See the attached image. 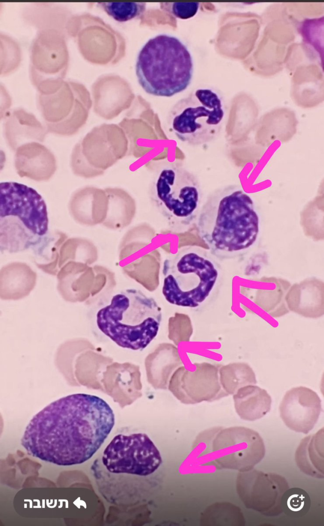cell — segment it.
<instances>
[{"mask_svg":"<svg viewBox=\"0 0 324 526\" xmlns=\"http://www.w3.org/2000/svg\"><path fill=\"white\" fill-rule=\"evenodd\" d=\"M115 424L109 404L92 394L62 397L35 415L21 444L28 454L59 466L80 464L99 449Z\"/></svg>","mask_w":324,"mask_h":526,"instance_id":"obj_1","label":"cell"},{"mask_svg":"<svg viewBox=\"0 0 324 526\" xmlns=\"http://www.w3.org/2000/svg\"><path fill=\"white\" fill-rule=\"evenodd\" d=\"M198 234L210 253L221 260L247 254L259 236L260 219L251 197L237 184L212 191L196 218Z\"/></svg>","mask_w":324,"mask_h":526,"instance_id":"obj_2","label":"cell"},{"mask_svg":"<svg viewBox=\"0 0 324 526\" xmlns=\"http://www.w3.org/2000/svg\"><path fill=\"white\" fill-rule=\"evenodd\" d=\"M162 463L159 450L141 433L114 435L91 466L98 490L109 503L130 507L140 498V480L155 473Z\"/></svg>","mask_w":324,"mask_h":526,"instance_id":"obj_3","label":"cell"},{"mask_svg":"<svg viewBox=\"0 0 324 526\" xmlns=\"http://www.w3.org/2000/svg\"><path fill=\"white\" fill-rule=\"evenodd\" d=\"M214 256L197 247L187 246L165 259L162 293L170 304L196 308L217 296L222 270Z\"/></svg>","mask_w":324,"mask_h":526,"instance_id":"obj_4","label":"cell"},{"mask_svg":"<svg viewBox=\"0 0 324 526\" xmlns=\"http://www.w3.org/2000/svg\"><path fill=\"white\" fill-rule=\"evenodd\" d=\"M162 320L156 301L140 290L129 288L114 295L96 314L98 329L119 346L143 350L156 336Z\"/></svg>","mask_w":324,"mask_h":526,"instance_id":"obj_5","label":"cell"},{"mask_svg":"<svg viewBox=\"0 0 324 526\" xmlns=\"http://www.w3.org/2000/svg\"><path fill=\"white\" fill-rule=\"evenodd\" d=\"M193 66L192 57L184 43L175 36L160 34L149 39L139 50L135 72L146 92L170 97L189 86Z\"/></svg>","mask_w":324,"mask_h":526,"instance_id":"obj_6","label":"cell"},{"mask_svg":"<svg viewBox=\"0 0 324 526\" xmlns=\"http://www.w3.org/2000/svg\"><path fill=\"white\" fill-rule=\"evenodd\" d=\"M0 222L1 250H24L40 242L47 232L46 203L32 187L17 182H1Z\"/></svg>","mask_w":324,"mask_h":526,"instance_id":"obj_7","label":"cell"},{"mask_svg":"<svg viewBox=\"0 0 324 526\" xmlns=\"http://www.w3.org/2000/svg\"><path fill=\"white\" fill-rule=\"evenodd\" d=\"M151 203L173 231H185L196 219L202 197L197 177L183 166L168 165L155 175L149 188Z\"/></svg>","mask_w":324,"mask_h":526,"instance_id":"obj_8","label":"cell"},{"mask_svg":"<svg viewBox=\"0 0 324 526\" xmlns=\"http://www.w3.org/2000/svg\"><path fill=\"white\" fill-rule=\"evenodd\" d=\"M225 116L220 96L211 88H198L172 107L167 122L170 130L181 142L199 146L218 137Z\"/></svg>","mask_w":324,"mask_h":526,"instance_id":"obj_9","label":"cell"},{"mask_svg":"<svg viewBox=\"0 0 324 526\" xmlns=\"http://www.w3.org/2000/svg\"><path fill=\"white\" fill-rule=\"evenodd\" d=\"M265 445L260 435L242 426L219 427L206 449L207 461L216 468L250 471L264 458Z\"/></svg>","mask_w":324,"mask_h":526,"instance_id":"obj_10","label":"cell"},{"mask_svg":"<svg viewBox=\"0 0 324 526\" xmlns=\"http://www.w3.org/2000/svg\"><path fill=\"white\" fill-rule=\"evenodd\" d=\"M68 53L64 32L55 29L38 30L30 47L29 77L39 93L55 92L64 82Z\"/></svg>","mask_w":324,"mask_h":526,"instance_id":"obj_11","label":"cell"},{"mask_svg":"<svg viewBox=\"0 0 324 526\" xmlns=\"http://www.w3.org/2000/svg\"><path fill=\"white\" fill-rule=\"evenodd\" d=\"M236 489L248 508L272 517L282 513L284 496L289 485L280 475L253 468L238 474Z\"/></svg>","mask_w":324,"mask_h":526,"instance_id":"obj_12","label":"cell"},{"mask_svg":"<svg viewBox=\"0 0 324 526\" xmlns=\"http://www.w3.org/2000/svg\"><path fill=\"white\" fill-rule=\"evenodd\" d=\"M75 85L64 81L55 92L37 94L38 108L48 133L69 136L84 124L86 112L75 97Z\"/></svg>","mask_w":324,"mask_h":526,"instance_id":"obj_13","label":"cell"},{"mask_svg":"<svg viewBox=\"0 0 324 526\" xmlns=\"http://www.w3.org/2000/svg\"><path fill=\"white\" fill-rule=\"evenodd\" d=\"M117 137L114 126L105 125L93 129L73 151L71 163L73 172L86 177L101 174L115 160Z\"/></svg>","mask_w":324,"mask_h":526,"instance_id":"obj_14","label":"cell"},{"mask_svg":"<svg viewBox=\"0 0 324 526\" xmlns=\"http://www.w3.org/2000/svg\"><path fill=\"white\" fill-rule=\"evenodd\" d=\"M321 401L313 390L298 386L287 391L279 405L280 416L290 429L307 434L316 424Z\"/></svg>","mask_w":324,"mask_h":526,"instance_id":"obj_15","label":"cell"},{"mask_svg":"<svg viewBox=\"0 0 324 526\" xmlns=\"http://www.w3.org/2000/svg\"><path fill=\"white\" fill-rule=\"evenodd\" d=\"M14 165L18 175L37 181L49 180L56 169L55 158L38 142L25 143L15 151Z\"/></svg>","mask_w":324,"mask_h":526,"instance_id":"obj_16","label":"cell"},{"mask_svg":"<svg viewBox=\"0 0 324 526\" xmlns=\"http://www.w3.org/2000/svg\"><path fill=\"white\" fill-rule=\"evenodd\" d=\"M4 117V134L6 141L13 151L28 142L44 141L48 133L32 113L22 108L7 111Z\"/></svg>","mask_w":324,"mask_h":526,"instance_id":"obj_17","label":"cell"},{"mask_svg":"<svg viewBox=\"0 0 324 526\" xmlns=\"http://www.w3.org/2000/svg\"><path fill=\"white\" fill-rule=\"evenodd\" d=\"M196 369L187 372V388L184 402L194 404L202 401L211 402L226 397L220 383L218 367L204 362L195 363Z\"/></svg>","mask_w":324,"mask_h":526,"instance_id":"obj_18","label":"cell"},{"mask_svg":"<svg viewBox=\"0 0 324 526\" xmlns=\"http://www.w3.org/2000/svg\"><path fill=\"white\" fill-rule=\"evenodd\" d=\"M323 428L303 438L295 453V461L301 472L317 479H323Z\"/></svg>","mask_w":324,"mask_h":526,"instance_id":"obj_19","label":"cell"},{"mask_svg":"<svg viewBox=\"0 0 324 526\" xmlns=\"http://www.w3.org/2000/svg\"><path fill=\"white\" fill-rule=\"evenodd\" d=\"M233 398L236 412L244 420L259 419L271 409V396L266 390L257 386L242 387L233 394Z\"/></svg>","mask_w":324,"mask_h":526,"instance_id":"obj_20","label":"cell"},{"mask_svg":"<svg viewBox=\"0 0 324 526\" xmlns=\"http://www.w3.org/2000/svg\"><path fill=\"white\" fill-rule=\"evenodd\" d=\"M219 373L221 386L228 394H234L239 388L257 383L254 371L246 363H233L222 366Z\"/></svg>","mask_w":324,"mask_h":526,"instance_id":"obj_21","label":"cell"},{"mask_svg":"<svg viewBox=\"0 0 324 526\" xmlns=\"http://www.w3.org/2000/svg\"><path fill=\"white\" fill-rule=\"evenodd\" d=\"M27 21L38 28L55 29L62 31V8L54 5H33L28 8L24 15Z\"/></svg>","mask_w":324,"mask_h":526,"instance_id":"obj_22","label":"cell"},{"mask_svg":"<svg viewBox=\"0 0 324 526\" xmlns=\"http://www.w3.org/2000/svg\"><path fill=\"white\" fill-rule=\"evenodd\" d=\"M109 16L118 22H126L140 18L146 10V3H97Z\"/></svg>","mask_w":324,"mask_h":526,"instance_id":"obj_23","label":"cell"},{"mask_svg":"<svg viewBox=\"0 0 324 526\" xmlns=\"http://www.w3.org/2000/svg\"><path fill=\"white\" fill-rule=\"evenodd\" d=\"M200 3L198 2L160 3L161 10L181 20H187L194 16L198 12Z\"/></svg>","mask_w":324,"mask_h":526,"instance_id":"obj_24","label":"cell"}]
</instances>
